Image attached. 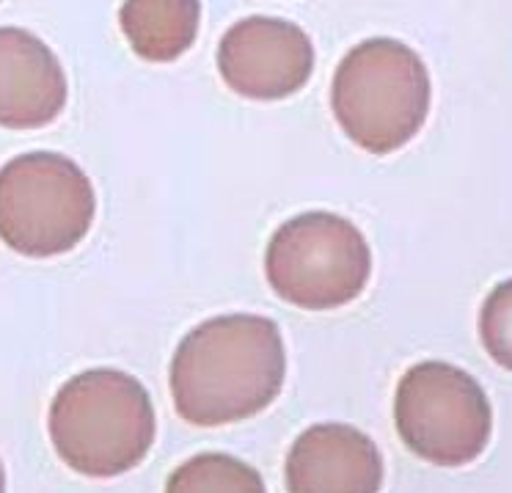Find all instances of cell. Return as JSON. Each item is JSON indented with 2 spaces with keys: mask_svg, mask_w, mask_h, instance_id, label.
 <instances>
[{
  "mask_svg": "<svg viewBox=\"0 0 512 493\" xmlns=\"http://www.w3.org/2000/svg\"><path fill=\"white\" fill-rule=\"evenodd\" d=\"M218 69L248 100L270 102L301 91L314 69V45L301 25L281 17H245L223 34Z\"/></svg>",
  "mask_w": 512,
  "mask_h": 493,
  "instance_id": "52a82bcc",
  "label": "cell"
},
{
  "mask_svg": "<svg viewBox=\"0 0 512 493\" xmlns=\"http://www.w3.org/2000/svg\"><path fill=\"white\" fill-rule=\"evenodd\" d=\"M383 455L358 427L342 422L312 425L287 455L290 493H378Z\"/></svg>",
  "mask_w": 512,
  "mask_h": 493,
  "instance_id": "ba28073f",
  "label": "cell"
},
{
  "mask_svg": "<svg viewBox=\"0 0 512 493\" xmlns=\"http://www.w3.org/2000/svg\"><path fill=\"white\" fill-rule=\"evenodd\" d=\"M50 441L69 469L94 480L122 477L155 444V408L144 383L122 370H86L50 403Z\"/></svg>",
  "mask_w": 512,
  "mask_h": 493,
  "instance_id": "7a4b0ae2",
  "label": "cell"
},
{
  "mask_svg": "<svg viewBox=\"0 0 512 493\" xmlns=\"http://www.w3.org/2000/svg\"><path fill=\"white\" fill-rule=\"evenodd\" d=\"M284 372L279 325L259 314H221L179 342L171 359V397L190 425H234L279 397Z\"/></svg>",
  "mask_w": 512,
  "mask_h": 493,
  "instance_id": "6da1fadb",
  "label": "cell"
},
{
  "mask_svg": "<svg viewBox=\"0 0 512 493\" xmlns=\"http://www.w3.org/2000/svg\"><path fill=\"white\" fill-rule=\"evenodd\" d=\"M433 83L422 56L400 39L375 36L336 67L331 105L345 135L372 155H389L422 130Z\"/></svg>",
  "mask_w": 512,
  "mask_h": 493,
  "instance_id": "3957f363",
  "label": "cell"
},
{
  "mask_svg": "<svg viewBox=\"0 0 512 493\" xmlns=\"http://www.w3.org/2000/svg\"><path fill=\"white\" fill-rule=\"evenodd\" d=\"M201 6L196 0H133L124 3L119 23L127 42L146 61H177L196 42Z\"/></svg>",
  "mask_w": 512,
  "mask_h": 493,
  "instance_id": "30bf717a",
  "label": "cell"
},
{
  "mask_svg": "<svg viewBox=\"0 0 512 493\" xmlns=\"http://www.w3.org/2000/svg\"><path fill=\"white\" fill-rule=\"evenodd\" d=\"M479 337L490 359L512 372V279L488 292L479 312Z\"/></svg>",
  "mask_w": 512,
  "mask_h": 493,
  "instance_id": "7c38bea8",
  "label": "cell"
},
{
  "mask_svg": "<svg viewBox=\"0 0 512 493\" xmlns=\"http://www.w3.org/2000/svg\"><path fill=\"white\" fill-rule=\"evenodd\" d=\"M166 493H268V488L251 463L223 452H201L174 469Z\"/></svg>",
  "mask_w": 512,
  "mask_h": 493,
  "instance_id": "8fae6325",
  "label": "cell"
},
{
  "mask_svg": "<svg viewBox=\"0 0 512 493\" xmlns=\"http://www.w3.org/2000/svg\"><path fill=\"white\" fill-rule=\"evenodd\" d=\"M97 193L75 160L25 152L0 169V240L23 257L67 254L89 235Z\"/></svg>",
  "mask_w": 512,
  "mask_h": 493,
  "instance_id": "277c9868",
  "label": "cell"
},
{
  "mask_svg": "<svg viewBox=\"0 0 512 493\" xmlns=\"http://www.w3.org/2000/svg\"><path fill=\"white\" fill-rule=\"evenodd\" d=\"M394 425L416 458L460 469L488 449L493 408L474 375L446 361H419L397 383Z\"/></svg>",
  "mask_w": 512,
  "mask_h": 493,
  "instance_id": "5b68a950",
  "label": "cell"
},
{
  "mask_svg": "<svg viewBox=\"0 0 512 493\" xmlns=\"http://www.w3.org/2000/svg\"><path fill=\"white\" fill-rule=\"evenodd\" d=\"M67 94L56 53L31 31L0 25V127H45L64 111Z\"/></svg>",
  "mask_w": 512,
  "mask_h": 493,
  "instance_id": "9c48e42d",
  "label": "cell"
},
{
  "mask_svg": "<svg viewBox=\"0 0 512 493\" xmlns=\"http://www.w3.org/2000/svg\"><path fill=\"white\" fill-rule=\"evenodd\" d=\"M265 273L281 301L325 312L364 292L372 254L353 221L334 213H301L270 237Z\"/></svg>",
  "mask_w": 512,
  "mask_h": 493,
  "instance_id": "8992f818",
  "label": "cell"
},
{
  "mask_svg": "<svg viewBox=\"0 0 512 493\" xmlns=\"http://www.w3.org/2000/svg\"><path fill=\"white\" fill-rule=\"evenodd\" d=\"M0 493H6V471H3V463H0Z\"/></svg>",
  "mask_w": 512,
  "mask_h": 493,
  "instance_id": "4fadbf2b",
  "label": "cell"
}]
</instances>
